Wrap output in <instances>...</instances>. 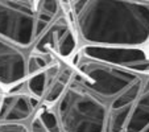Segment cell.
<instances>
[{
  "label": "cell",
  "mask_w": 149,
  "mask_h": 132,
  "mask_svg": "<svg viewBox=\"0 0 149 132\" xmlns=\"http://www.w3.org/2000/svg\"><path fill=\"white\" fill-rule=\"evenodd\" d=\"M69 61L73 75L54 110L62 132H124L146 75L79 50Z\"/></svg>",
  "instance_id": "6da1fadb"
},
{
  "label": "cell",
  "mask_w": 149,
  "mask_h": 132,
  "mask_svg": "<svg viewBox=\"0 0 149 132\" xmlns=\"http://www.w3.org/2000/svg\"><path fill=\"white\" fill-rule=\"evenodd\" d=\"M71 13L84 45L144 48L149 40V3L73 0Z\"/></svg>",
  "instance_id": "7a4b0ae2"
},
{
  "label": "cell",
  "mask_w": 149,
  "mask_h": 132,
  "mask_svg": "<svg viewBox=\"0 0 149 132\" xmlns=\"http://www.w3.org/2000/svg\"><path fill=\"white\" fill-rule=\"evenodd\" d=\"M63 9L61 0H0V37L21 49L32 48Z\"/></svg>",
  "instance_id": "3957f363"
},
{
  "label": "cell",
  "mask_w": 149,
  "mask_h": 132,
  "mask_svg": "<svg viewBox=\"0 0 149 132\" xmlns=\"http://www.w3.org/2000/svg\"><path fill=\"white\" fill-rule=\"evenodd\" d=\"M77 33L71 7L66 8L49 24L32 45L31 52L40 54H50L56 58L69 61L78 50Z\"/></svg>",
  "instance_id": "277c9868"
},
{
  "label": "cell",
  "mask_w": 149,
  "mask_h": 132,
  "mask_svg": "<svg viewBox=\"0 0 149 132\" xmlns=\"http://www.w3.org/2000/svg\"><path fill=\"white\" fill-rule=\"evenodd\" d=\"M83 56L115 65L135 73L149 75V50L132 46H95L83 45L78 49Z\"/></svg>",
  "instance_id": "5b68a950"
},
{
  "label": "cell",
  "mask_w": 149,
  "mask_h": 132,
  "mask_svg": "<svg viewBox=\"0 0 149 132\" xmlns=\"http://www.w3.org/2000/svg\"><path fill=\"white\" fill-rule=\"evenodd\" d=\"M28 56L24 49L0 37V87L19 91L28 79Z\"/></svg>",
  "instance_id": "8992f818"
},
{
  "label": "cell",
  "mask_w": 149,
  "mask_h": 132,
  "mask_svg": "<svg viewBox=\"0 0 149 132\" xmlns=\"http://www.w3.org/2000/svg\"><path fill=\"white\" fill-rule=\"evenodd\" d=\"M41 101L29 93H7L0 96V122L23 123L33 116Z\"/></svg>",
  "instance_id": "52a82bcc"
},
{
  "label": "cell",
  "mask_w": 149,
  "mask_h": 132,
  "mask_svg": "<svg viewBox=\"0 0 149 132\" xmlns=\"http://www.w3.org/2000/svg\"><path fill=\"white\" fill-rule=\"evenodd\" d=\"M124 132H149V75L144 79L141 93L133 104Z\"/></svg>",
  "instance_id": "ba28073f"
},
{
  "label": "cell",
  "mask_w": 149,
  "mask_h": 132,
  "mask_svg": "<svg viewBox=\"0 0 149 132\" xmlns=\"http://www.w3.org/2000/svg\"><path fill=\"white\" fill-rule=\"evenodd\" d=\"M74 68L70 62H65V65L62 66V69L59 70V73L57 74V77L50 82V85L48 86L45 94L42 96L41 101H44V104L46 106H53L57 103V101L59 99V96L62 95V93L65 91L66 86L69 85L71 75H73Z\"/></svg>",
  "instance_id": "9c48e42d"
},
{
  "label": "cell",
  "mask_w": 149,
  "mask_h": 132,
  "mask_svg": "<svg viewBox=\"0 0 149 132\" xmlns=\"http://www.w3.org/2000/svg\"><path fill=\"white\" fill-rule=\"evenodd\" d=\"M25 85H26V87H28V93L41 101L46 91V89H48V79H46L45 70L38 71V73L31 75L26 79Z\"/></svg>",
  "instance_id": "30bf717a"
},
{
  "label": "cell",
  "mask_w": 149,
  "mask_h": 132,
  "mask_svg": "<svg viewBox=\"0 0 149 132\" xmlns=\"http://www.w3.org/2000/svg\"><path fill=\"white\" fill-rule=\"evenodd\" d=\"M0 132H29V128L24 123L0 122Z\"/></svg>",
  "instance_id": "8fae6325"
},
{
  "label": "cell",
  "mask_w": 149,
  "mask_h": 132,
  "mask_svg": "<svg viewBox=\"0 0 149 132\" xmlns=\"http://www.w3.org/2000/svg\"><path fill=\"white\" fill-rule=\"evenodd\" d=\"M29 132H48L44 128V126H42V123L40 122L38 116H37L36 114H33V116H32V123H31Z\"/></svg>",
  "instance_id": "7c38bea8"
},
{
  "label": "cell",
  "mask_w": 149,
  "mask_h": 132,
  "mask_svg": "<svg viewBox=\"0 0 149 132\" xmlns=\"http://www.w3.org/2000/svg\"><path fill=\"white\" fill-rule=\"evenodd\" d=\"M139 1H145V3H149V0H139Z\"/></svg>",
  "instance_id": "4fadbf2b"
},
{
  "label": "cell",
  "mask_w": 149,
  "mask_h": 132,
  "mask_svg": "<svg viewBox=\"0 0 149 132\" xmlns=\"http://www.w3.org/2000/svg\"><path fill=\"white\" fill-rule=\"evenodd\" d=\"M1 93H3V89H1V87H0V96H1Z\"/></svg>",
  "instance_id": "5bb4252c"
},
{
  "label": "cell",
  "mask_w": 149,
  "mask_h": 132,
  "mask_svg": "<svg viewBox=\"0 0 149 132\" xmlns=\"http://www.w3.org/2000/svg\"><path fill=\"white\" fill-rule=\"evenodd\" d=\"M146 48H148V50H149V40H148V44H146Z\"/></svg>",
  "instance_id": "9a60e30c"
},
{
  "label": "cell",
  "mask_w": 149,
  "mask_h": 132,
  "mask_svg": "<svg viewBox=\"0 0 149 132\" xmlns=\"http://www.w3.org/2000/svg\"><path fill=\"white\" fill-rule=\"evenodd\" d=\"M70 1H73V0H70Z\"/></svg>",
  "instance_id": "2e32d148"
}]
</instances>
